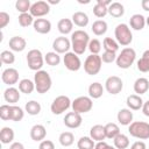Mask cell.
<instances>
[{
	"instance_id": "obj_7",
	"label": "cell",
	"mask_w": 149,
	"mask_h": 149,
	"mask_svg": "<svg viewBox=\"0 0 149 149\" xmlns=\"http://www.w3.org/2000/svg\"><path fill=\"white\" fill-rule=\"evenodd\" d=\"M101 65H102V61H101V56L100 55H90L86 57L85 62H84V70L87 74L90 76H95L99 73V71L101 70Z\"/></svg>"
},
{
	"instance_id": "obj_21",
	"label": "cell",
	"mask_w": 149,
	"mask_h": 149,
	"mask_svg": "<svg viewBox=\"0 0 149 149\" xmlns=\"http://www.w3.org/2000/svg\"><path fill=\"white\" fill-rule=\"evenodd\" d=\"M116 119L120 125L129 126L133 122V112L129 108H121L116 114Z\"/></svg>"
},
{
	"instance_id": "obj_47",
	"label": "cell",
	"mask_w": 149,
	"mask_h": 149,
	"mask_svg": "<svg viewBox=\"0 0 149 149\" xmlns=\"http://www.w3.org/2000/svg\"><path fill=\"white\" fill-rule=\"evenodd\" d=\"M0 118L3 121L9 120V118H10V105L3 104V105L0 106Z\"/></svg>"
},
{
	"instance_id": "obj_51",
	"label": "cell",
	"mask_w": 149,
	"mask_h": 149,
	"mask_svg": "<svg viewBox=\"0 0 149 149\" xmlns=\"http://www.w3.org/2000/svg\"><path fill=\"white\" fill-rule=\"evenodd\" d=\"M109 144H107L105 141H100V142H97L95 143V147L94 149H107Z\"/></svg>"
},
{
	"instance_id": "obj_34",
	"label": "cell",
	"mask_w": 149,
	"mask_h": 149,
	"mask_svg": "<svg viewBox=\"0 0 149 149\" xmlns=\"http://www.w3.org/2000/svg\"><path fill=\"white\" fill-rule=\"evenodd\" d=\"M41 109H42L41 104L36 100H29L24 106V111L29 115H37V114H40Z\"/></svg>"
},
{
	"instance_id": "obj_52",
	"label": "cell",
	"mask_w": 149,
	"mask_h": 149,
	"mask_svg": "<svg viewBox=\"0 0 149 149\" xmlns=\"http://www.w3.org/2000/svg\"><path fill=\"white\" fill-rule=\"evenodd\" d=\"M142 112H143V114H144L146 116H149V99H148L146 102H143Z\"/></svg>"
},
{
	"instance_id": "obj_30",
	"label": "cell",
	"mask_w": 149,
	"mask_h": 149,
	"mask_svg": "<svg viewBox=\"0 0 149 149\" xmlns=\"http://www.w3.org/2000/svg\"><path fill=\"white\" fill-rule=\"evenodd\" d=\"M19 90L21 93H24V94H30L34 92L35 90V83L28 78H24V79H21L19 81Z\"/></svg>"
},
{
	"instance_id": "obj_5",
	"label": "cell",
	"mask_w": 149,
	"mask_h": 149,
	"mask_svg": "<svg viewBox=\"0 0 149 149\" xmlns=\"http://www.w3.org/2000/svg\"><path fill=\"white\" fill-rule=\"evenodd\" d=\"M128 132L130 136L139 140L149 139V123L144 121H133L128 126Z\"/></svg>"
},
{
	"instance_id": "obj_55",
	"label": "cell",
	"mask_w": 149,
	"mask_h": 149,
	"mask_svg": "<svg viewBox=\"0 0 149 149\" xmlns=\"http://www.w3.org/2000/svg\"><path fill=\"white\" fill-rule=\"evenodd\" d=\"M49 5H57V3H59V0H56V1H54V0H48L47 1Z\"/></svg>"
},
{
	"instance_id": "obj_14",
	"label": "cell",
	"mask_w": 149,
	"mask_h": 149,
	"mask_svg": "<svg viewBox=\"0 0 149 149\" xmlns=\"http://www.w3.org/2000/svg\"><path fill=\"white\" fill-rule=\"evenodd\" d=\"M63 121H64V125H65L68 128H70V129H76V128H78V127L81 126V123H83V118H81V114L76 113V112L72 111V112H69V113L65 114Z\"/></svg>"
},
{
	"instance_id": "obj_8",
	"label": "cell",
	"mask_w": 149,
	"mask_h": 149,
	"mask_svg": "<svg viewBox=\"0 0 149 149\" xmlns=\"http://www.w3.org/2000/svg\"><path fill=\"white\" fill-rule=\"evenodd\" d=\"M71 107H72V111L76 112V113H79V114L87 113V112H90V111L92 109V107H93L92 98L86 97V95H80V97L76 98V99L72 101Z\"/></svg>"
},
{
	"instance_id": "obj_12",
	"label": "cell",
	"mask_w": 149,
	"mask_h": 149,
	"mask_svg": "<svg viewBox=\"0 0 149 149\" xmlns=\"http://www.w3.org/2000/svg\"><path fill=\"white\" fill-rule=\"evenodd\" d=\"M49 12H50V5L47 1H43V0H40V1H36V2L31 3L30 10H29V13L36 19L43 17L44 15L49 14Z\"/></svg>"
},
{
	"instance_id": "obj_38",
	"label": "cell",
	"mask_w": 149,
	"mask_h": 149,
	"mask_svg": "<svg viewBox=\"0 0 149 149\" xmlns=\"http://www.w3.org/2000/svg\"><path fill=\"white\" fill-rule=\"evenodd\" d=\"M44 62L50 66H56L61 63V56L55 51H49L44 55Z\"/></svg>"
},
{
	"instance_id": "obj_3",
	"label": "cell",
	"mask_w": 149,
	"mask_h": 149,
	"mask_svg": "<svg viewBox=\"0 0 149 149\" xmlns=\"http://www.w3.org/2000/svg\"><path fill=\"white\" fill-rule=\"evenodd\" d=\"M135 59H136V52H135V50L133 48L126 47L118 55L115 63H116L118 68L126 70V69H129L133 65V63L135 62Z\"/></svg>"
},
{
	"instance_id": "obj_18",
	"label": "cell",
	"mask_w": 149,
	"mask_h": 149,
	"mask_svg": "<svg viewBox=\"0 0 149 149\" xmlns=\"http://www.w3.org/2000/svg\"><path fill=\"white\" fill-rule=\"evenodd\" d=\"M47 136V129L43 125H34L30 128V137L36 142H42Z\"/></svg>"
},
{
	"instance_id": "obj_19",
	"label": "cell",
	"mask_w": 149,
	"mask_h": 149,
	"mask_svg": "<svg viewBox=\"0 0 149 149\" xmlns=\"http://www.w3.org/2000/svg\"><path fill=\"white\" fill-rule=\"evenodd\" d=\"M3 98H5L6 102L15 105L20 100V90L14 86H9L3 91Z\"/></svg>"
},
{
	"instance_id": "obj_22",
	"label": "cell",
	"mask_w": 149,
	"mask_h": 149,
	"mask_svg": "<svg viewBox=\"0 0 149 149\" xmlns=\"http://www.w3.org/2000/svg\"><path fill=\"white\" fill-rule=\"evenodd\" d=\"M90 137L93 141H95V142L104 141L106 139L105 126H102V125H94L93 127H91V129H90Z\"/></svg>"
},
{
	"instance_id": "obj_46",
	"label": "cell",
	"mask_w": 149,
	"mask_h": 149,
	"mask_svg": "<svg viewBox=\"0 0 149 149\" xmlns=\"http://www.w3.org/2000/svg\"><path fill=\"white\" fill-rule=\"evenodd\" d=\"M116 57H118V56H116V52L105 50L104 54L101 55V61H102V63H107V64H109V63L115 62V61H116Z\"/></svg>"
},
{
	"instance_id": "obj_23",
	"label": "cell",
	"mask_w": 149,
	"mask_h": 149,
	"mask_svg": "<svg viewBox=\"0 0 149 149\" xmlns=\"http://www.w3.org/2000/svg\"><path fill=\"white\" fill-rule=\"evenodd\" d=\"M134 92L137 95L144 94L148 90H149V80L144 77H140L134 81Z\"/></svg>"
},
{
	"instance_id": "obj_50",
	"label": "cell",
	"mask_w": 149,
	"mask_h": 149,
	"mask_svg": "<svg viewBox=\"0 0 149 149\" xmlns=\"http://www.w3.org/2000/svg\"><path fill=\"white\" fill-rule=\"evenodd\" d=\"M147 144L143 141H136L130 146V149H147Z\"/></svg>"
},
{
	"instance_id": "obj_15",
	"label": "cell",
	"mask_w": 149,
	"mask_h": 149,
	"mask_svg": "<svg viewBox=\"0 0 149 149\" xmlns=\"http://www.w3.org/2000/svg\"><path fill=\"white\" fill-rule=\"evenodd\" d=\"M1 80L8 86H13L19 81V71L14 68H7L1 73Z\"/></svg>"
},
{
	"instance_id": "obj_42",
	"label": "cell",
	"mask_w": 149,
	"mask_h": 149,
	"mask_svg": "<svg viewBox=\"0 0 149 149\" xmlns=\"http://www.w3.org/2000/svg\"><path fill=\"white\" fill-rule=\"evenodd\" d=\"M93 14H94L97 17H99V19L105 17V16L108 14V6H105V5H102V3L97 2V3L94 5V7H93Z\"/></svg>"
},
{
	"instance_id": "obj_40",
	"label": "cell",
	"mask_w": 149,
	"mask_h": 149,
	"mask_svg": "<svg viewBox=\"0 0 149 149\" xmlns=\"http://www.w3.org/2000/svg\"><path fill=\"white\" fill-rule=\"evenodd\" d=\"M102 48L107 51L116 52L119 50V43L116 42V40H114L112 37H105L102 41Z\"/></svg>"
},
{
	"instance_id": "obj_35",
	"label": "cell",
	"mask_w": 149,
	"mask_h": 149,
	"mask_svg": "<svg viewBox=\"0 0 149 149\" xmlns=\"http://www.w3.org/2000/svg\"><path fill=\"white\" fill-rule=\"evenodd\" d=\"M113 143L116 149H126L129 147V139L127 135L120 133L116 137L113 139Z\"/></svg>"
},
{
	"instance_id": "obj_4",
	"label": "cell",
	"mask_w": 149,
	"mask_h": 149,
	"mask_svg": "<svg viewBox=\"0 0 149 149\" xmlns=\"http://www.w3.org/2000/svg\"><path fill=\"white\" fill-rule=\"evenodd\" d=\"M114 36L119 45L127 47L133 41V34L128 24L126 23H119L114 29Z\"/></svg>"
},
{
	"instance_id": "obj_11",
	"label": "cell",
	"mask_w": 149,
	"mask_h": 149,
	"mask_svg": "<svg viewBox=\"0 0 149 149\" xmlns=\"http://www.w3.org/2000/svg\"><path fill=\"white\" fill-rule=\"evenodd\" d=\"M63 63L69 71H78L81 68V61L79 56L73 51H69L64 55Z\"/></svg>"
},
{
	"instance_id": "obj_54",
	"label": "cell",
	"mask_w": 149,
	"mask_h": 149,
	"mask_svg": "<svg viewBox=\"0 0 149 149\" xmlns=\"http://www.w3.org/2000/svg\"><path fill=\"white\" fill-rule=\"evenodd\" d=\"M141 7L143 10L149 12V0H142L141 1Z\"/></svg>"
},
{
	"instance_id": "obj_41",
	"label": "cell",
	"mask_w": 149,
	"mask_h": 149,
	"mask_svg": "<svg viewBox=\"0 0 149 149\" xmlns=\"http://www.w3.org/2000/svg\"><path fill=\"white\" fill-rule=\"evenodd\" d=\"M34 16L30 13H23L19 15V24L21 27H29L30 24H34Z\"/></svg>"
},
{
	"instance_id": "obj_13",
	"label": "cell",
	"mask_w": 149,
	"mask_h": 149,
	"mask_svg": "<svg viewBox=\"0 0 149 149\" xmlns=\"http://www.w3.org/2000/svg\"><path fill=\"white\" fill-rule=\"evenodd\" d=\"M71 48V40L65 36H58L52 42V49L57 54H66Z\"/></svg>"
},
{
	"instance_id": "obj_9",
	"label": "cell",
	"mask_w": 149,
	"mask_h": 149,
	"mask_svg": "<svg viewBox=\"0 0 149 149\" xmlns=\"http://www.w3.org/2000/svg\"><path fill=\"white\" fill-rule=\"evenodd\" d=\"M71 104H72V101L70 100V98L68 95H58L52 100L50 109H51L52 114L59 115V114L64 113L65 111H68L70 108Z\"/></svg>"
},
{
	"instance_id": "obj_48",
	"label": "cell",
	"mask_w": 149,
	"mask_h": 149,
	"mask_svg": "<svg viewBox=\"0 0 149 149\" xmlns=\"http://www.w3.org/2000/svg\"><path fill=\"white\" fill-rule=\"evenodd\" d=\"M10 21L9 14L6 12H0V29H3Z\"/></svg>"
},
{
	"instance_id": "obj_56",
	"label": "cell",
	"mask_w": 149,
	"mask_h": 149,
	"mask_svg": "<svg viewBox=\"0 0 149 149\" xmlns=\"http://www.w3.org/2000/svg\"><path fill=\"white\" fill-rule=\"evenodd\" d=\"M146 24L149 27V16H148V17H146Z\"/></svg>"
},
{
	"instance_id": "obj_36",
	"label": "cell",
	"mask_w": 149,
	"mask_h": 149,
	"mask_svg": "<svg viewBox=\"0 0 149 149\" xmlns=\"http://www.w3.org/2000/svg\"><path fill=\"white\" fill-rule=\"evenodd\" d=\"M23 116H24V111L20 106L10 105V118H9L10 121H14V122L21 121Z\"/></svg>"
},
{
	"instance_id": "obj_27",
	"label": "cell",
	"mask_w": 149,
	"mask_h": 149,
	"mask_svg": "<svg viewBox=\"0 0 149 149\" xmlns=\"http://www.w3.org/2000/svg\"><path fill=\"white\" fill-rule=\"evenodd\" d=\"M14 130L10 127H2L0 130V141L2 144H9L13 143L14 140Z\"/></svg>"
},
{
	"instance_id": "obj_33",
	"label": "cell",
	"mask_w": 149,
	"mask_h": 149,
	"mask_svg": "<svg viewBox=\"0 0 149 149\" xmlns=\"http://www.w3.org/2000/svg\"><path fill=\"white\" fill-rule=\"evenodd\" d=\"M137 70L140 72H149V49L146 50L137 61Z\"/></svg>"
},
{
	"instance_id": "obj_10",
	"label": "cell",
	"mask_w": 149,
	"mask_h": 149,
	"mask_svg": "<svg viewBox=\"0 0 149 149\" xmlns=\"http://www.w3.org/2000/svg\"><path fill=\"white\" fill-rule=\"evenodd\" d=\"M123 88V81L120 77L118 76H111L106 79L105 81V90L109 94H119Z\"/></svg>"
},
{
	"instance_id": "obj_26",
	"label": "cell",
	"mask_w": 149,
	"mask_h": 149,
	"mask_svg": "<svg viewBox=\"0 0 149 149\" xmlns=\"http://www.w3.org/2000/svg\"><path fill=\"white\" fill-rule=\"evenodd\" d=\"M57 28H58V31L63 35V36H65V35H68V34H72V29H73V22H72V20H70V19H61L59 21H58V23H57Z\"/></svg>"
},
{
	"instance_id": "obj_1",
	"label": "cell",
	"mask_w": 149,
	"mask_h": 149,
	"mask_svg": "<svg viewBox=\"0 0 149 149\" xmlns=\"http://www.w3.org/2000/svg\"><path fill=\"white\" fill-rule=\"evenodd\" d=\"M88 43H90V36L85 30L78 29V30L72 31V34H71V48H72V51L74 54H77L78 56L83 55L86 51V49L88 48Z\"/></svg>"
},
{
	"instance_id": "obj_37",
	"label": "cell",
	"mask_w": 149,
	"mask_h": 149,
	"mask_svg": "<svg viewBox=\"0 0 149 149\" xmlns=\"http://www.w3.org/2000/svg\"><path fill=\"white\" fill-rule=\"evenodd\" d=\"M58 141H59L61 146H63V147H70L74 142V135L71 132H63V133H61V135L58 137Z\"/></svg>"
},
{
	"instance_id": "obj_16",
	"label": "cell",
	"mask_w": 149,
	"mask_h": 149,
	"mask_svg": "<svg viewBox=\"0 0 149 149\" xmlns=\"http://www.w3.org/2000/svg\"><path fill=\"white\" fill-rule=\"evenodd\" d=\"M8 45H9V49L12 51L21 52V51H23L26 49L27 41L22 36H13V37H10V40L8 42Z\"/></svg>"
},
{
	"instance_id": "obj_6",
	"label": "cell",
	"mask_w": 149,
	"mask_h": 149,
	"mask_svg": "<svg viewBox=\"0 0 149 149\" xmlns=\"http://www.w3.org/2000/svg\"><path fill=\"white\" fill-rule=\"evenodd\" d=\"M27 64H28V68L33 71L42 70V66L44 64V56L42 55L41 50L38 49L29 50L27 54Z\"/></svg>"
},
{
	"instance_id": "obj_2",
	"label": "cell",
	"mask_w": 149,
	"mask_h": 149,
	"mask_svg": "<svg viewBox=\"0 0 149 149\" xmlns=\"http://www.w3.org/2000/svg\"><path fill=\"white\" fill-rule=\"evenodd\" d=\"M34 83H35V90L37 91V93L44 94L51 88L52 79L45 70H40V71H36L34 74Z\"/></svg>"
},
{
	"instance_id": "obj_32",
	"label": "cell",
	"mask_w": 149,
	"mask_h": 149,
	"mask_svg": "<svg viewBox=\"0 0 149 149\" xmlns=\"http://www.w3.org/2000/svg\"><path fill=\"white\" fill-rule=\"evenodd\" d=\"M105 133H106V139L113 140L120 134V128L116 123L114 122H108L105 125Z\"/></svg>"
},
{
	"instance_id": "obj_39",
	"label": "cell",
	"mask_w": 149,
	"mask_h": 149,
	"mask_svg": "<svg viewBox=\"0 0 149 149\" xmlns=\"http://www.w3.org/2000/svg\"><path fill=\"white\" fill-rule=\"evenodd\" d=\"M78 149H94L95 141H93L90 136H81L77 142Z\"/></svg>"
},
{
	"instance_id": "obj_20",
	"label": "cell",
	"mask_w": 149,
	"mask_h": 149,
	"mask_svg": "<svg viewBox=\"0 0 149 149\" xmlns=\"http://www.w3.org/2000/svg\"><path fill=\"white\" fill-rule=\"evenodd\" d=\"M143 100L141 98V95H137V94H130L127 97L126 99V104H127V107L130 109V111H139V109H142V106H143Z\"/></svg>"
},
{
	"instance_id": "obj_24",
	"label": "cell",
	"mask_w": 149,
	"mask_h": 149,
	"mask_svg": "<svg viewBox=\"0 0 149 149\" xmlns=\"http://www.w3.org/2000/svg\"><path fill=\"white\" fill-rule=\"evenodd\" d=\"M129 26L134 30H142L146 26V17L142 14H134L129 19Z\"/></svg>"
},
{
	"instance_id": "obj_58",
	"label": "cell",
	"mask_w": 149,
	"mask_h": 149,
	"mask_svg": "<svg viewBox=\"0 0 149 149\" xmlns=\"http://www.w3.org/2000/svg\"><path fill=\"white\" fill-rule=\"evenodd\" d=\"M147 149H149V147H148V148H147Z\"/></svg>"
},
{
	"instance_id": "obj_29",
	"label": "cell",
	"mask_w": 149,
	"mask_h": 149,
	"mask_svg": "<svg viewBox=\"0 0 149 149\" xmlns=\"http://www.w3.org/2000/svg\"><path fill=\"white\" fill-rule=\"evenodd\" d=\"M107 22L104 21V20H95L91 27V30L93 31L94 35L97 36H101V35H105L106 31H107Z\"/></svg>"
},
{
	"instance_id": "obj_57",
	"label": "cell",
	"mask_w": 149,
	"mask_h": 149,
	"mask_svg": "<svg viewBox=\"0 0 149 149\" xmlns=\"http://www.w3.org/2000/svg\"><path fill=\"white\" fill-rule=\"evenodd\" d=\"M107 149H116V148H115L114 146H108V148H107Z\"/></svg>"
},
{
	"instance_id": "obj_45",
	"label": "cell",
	"mask_w": 149,
	"mask_h": 149,
	"mask_svg": "<svg viewBox=\"0 0 149 149\" xmlns=\"http://www.w3.org/2000/svg\"><path fill=\"white\" fill-rule=\"evenodd\" d=\"M90 52L92 55H99V52L101 51V42L98 40V38H93V40H90V43H88V48Z\"/></svg>"
},
{
	"instance_id": "obj_44",
	"label": "cell",
	"mask_w": 149,
	"mask_h": 149,
	"mask_svg": "<svg viewBox=\"0 0 149 149\" xmlns=\"http://www.w3.org/2000/svg\"><path fill=\"white\" fill-rule=\"evenodd\" d=\"M30 7H31V3L29 0H17L15 2V8L17 12H20V14L28 13L30 10Z\"/></svg>"
},
{
	"instance_id": "obj_49",
	"label": "cell",
	"mask_w": 149,
	"mask_h": 149,
	"mask_svg": "<svg viewBox=\"0 0 149 149\" xmlns=\"http://www.w3.org/2000/svg\"><path fill=\"white\" fill-rule=\"evenodd\" d=\"M38 149H55V144L52 141L50 140H43L40 146H38Z\"/></svg>"
},
{
	"instance_id": "obj_17",
	"label": "cell",
	"mask_w": 149,
	"mask_h": 149,
	"mask_svg": "<svg viewBox=\"0 0 149 149\" xmlns=\"http://www.w3.org/2000/svg\"><path fill=\"white\" fill-rule=\"evenodd\" d=\"M33 27H34V30L38 34H48L51 30V22L43 17L35 19Z\"/></svg>"
},
{
	"instance_id": "obj_43",
	"label": "cell",
	"mask_w": 149,
	"mask_h": 149,
	"mask_svg": "<svg viewBox=\"0 0 149 149\" xmlns=\"http://www.w3.org/2000/svg\"><path fill=\"white\" fill-rule=\"evenodd\" d=\"M0 59H1V63L7 64V65H12L15 62V56H14L12 50H3L0 54Z\"/></svg>"
},
{
	"instance_id": "obj_53",
	"label": "cell",
	"mask_w": 149,
	"mask_h": 149,
	"mask_svg": "<svg viewBox=\"0 0 149 149\" xmlns=\"http://www.w3.org/2000/svg\"><path fill=\"white\" fill-rule=\"evenodd\" d=\"M9 149H24V146L21 142H13L10 143Z\"/></svg>"
},
{
	"instance_id": "obj_31",
	"label": "cell",
	"mask_w": 149,
	"mask_h": 149,
	"mask_svg": "<svg viewBox=\"0 0 149 149\" xmlns=\"http://www.w3.org/2000/svg\"><path fill=\"white\" fill-rule=\"evenodd\" d=\"M108 14L113 17H121L125 14V7L120 2H112L108 6Z\"/></svg>"
},
{
	"instance_id": "obj_28",
	"label": "cell",
	"mask_w": 149,
	"mask_h": 149,
	"mask_svg": "<svg viewBox=\"0 0 149 149\" xmlns=\"http://www.w3.org/2000/svg\"><path fill=\"white\" fill-rule=\"evenodd\" d=\"M104 93V86L99 81H94L88 86V97L92 99H99Z\"/></svg>"
},
{
	"instance_id": "obj_25",
	"label": "cell",
	"mask_w": 149,
	"mask_h": 149,
	"mask_svg": "<svg viewBox=\"0 0 149 149\" xmlns=\"http://www.w3.org/2000/svg\"><path fill=\"white\" fill-rule=\"evenodd\" d=\"M71 19H72L73 24L77 26V27H79V28L86 27L88 24V21H90L87 14L84 13V12H76V13H73Z\"/></svg>"
}]
</instances>
